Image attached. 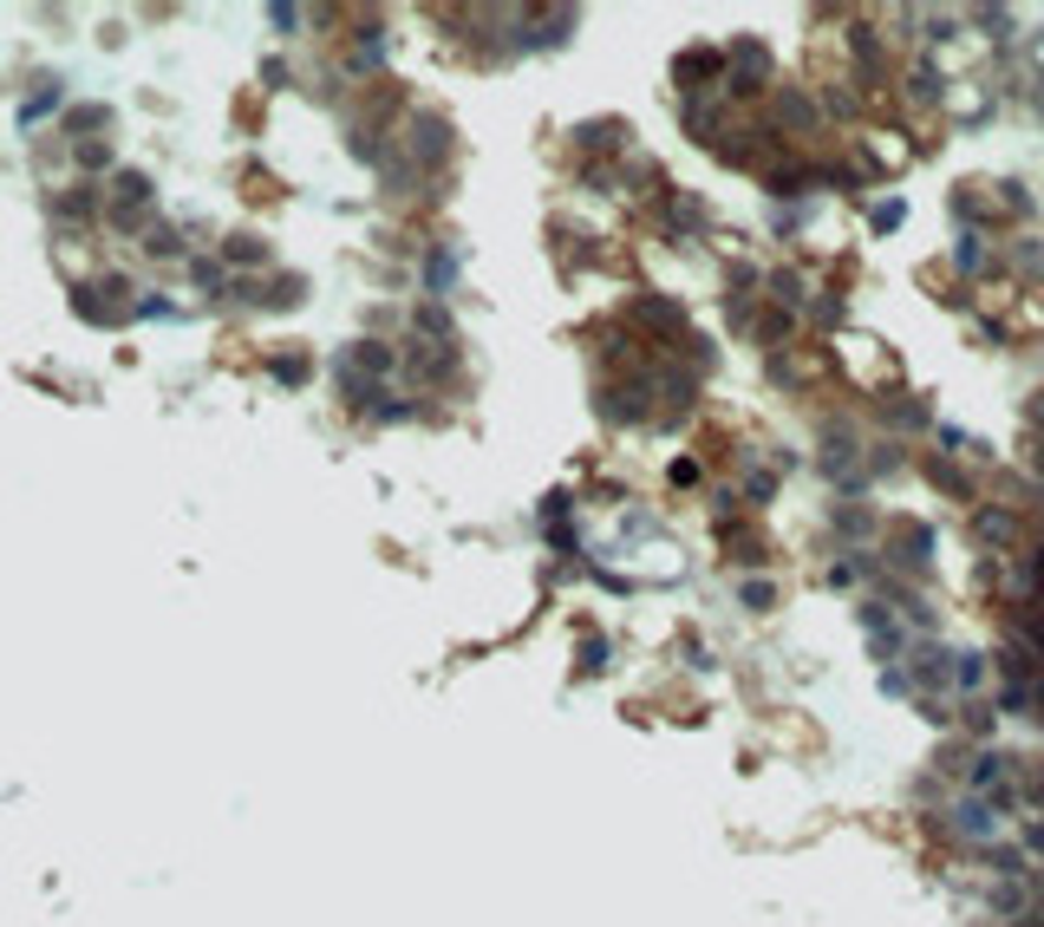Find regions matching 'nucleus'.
<instances>
[{
  "label": "nucleus",
  "mask_w": 1044,
  "mask_h": 927,
  "mask_svg": "<svg viewBox=\"0 0 1044 927\" xmlns=\"http://www.w3.org/2000/svg\"><path fill=\"white\" fill-rule=\"evenodd\" d=\"M770 78V60L758 40H738V78H731V92H764Z\"/></svg>",
  "instance_id": "nucleus-1"
},
{
  "label": "nucleus",
  "mask_w": 1044,
  "mask_h": 927,
  "mask_svg": "<svg viewBox=\"0 0 1044 927\" xmlns=\"http://www.w3.org/2000/svg\"><path fill=\"white\" fill-rule=\"evenodd\" d=\"M679 78H686V92H693V78H718V53H711V46L686 53V60H679Z\"/></svg>",
  "instance_id": "nucleus-2"
},
{
  "label": "nucleus",
  "mask_w": 1044,
  "mask_h": 927,
  "mask_svg": "<svg viewBox=\"0 0 1044 927\" xmlns=\"http://www.w3.org/2000/svg\"><path fill=\"white\" fill-rule=\"evenodd\" d=\"M927 549H934V536H927V529H901V562H907V569H927Z\"/></svg>",
  "instance_id": "nucleus-3"
},
{
  "label": "nucleus",
  "mask_w": 1044,
  "mask_h": 927,
  "mask_svg": "<svg viewBox=\"0 0 1044 927\" xmlns=\"http://www.w3.org/2000/svg\"><path fill=\"white\" fill-rule=\"evenodd\" d=\"M777 594H770V581H745V608H770Z\"/></svg>",
  "instance_id": "nucleus-4"
},
{
  "label": "nucleus",
  "mask_w": 1044,
  "mask_h": 927,
  "mask_svg": "<svg viewBox=\"0 0 1044 927\" xmlns=\"http://www.w3.org/2000/svg\"><path fill=\"white\" fill-rule=\"evenodd\" d=\"M895 222H901V203H895V197H888V203H875V229H895Z\"/></svg>",
  "instance_id": "nucleus-5"
},
{
  "label": "nucleus",
  "mask_w": 1044,
  "mask_h": 927,
  "mask_svg": "<svg viewBox=\"0 0 1044 927\" xmlns=\"http://www.w3.org/2000/svg\"><path fill=\"white\" fill-rule=\"evenodd\" d=\"M1025 843H1032V850H1044V830H1025Z\"/></svg>",
  "instance_id": "nucleus-6"
},
{
  "label": "nucleus",
  "mask_w": 1044,
  "mask_h": 927,
  "mask_svg": "<svg viewBox=\"0 0 1044 927\" xmlns=\"http://www.w3.org/2000/svg\"><path fill=\"white\" fill-rule=\"evenodd\" d=\"M1019 927H1038V921H1019Z\"/></svg>",
  "instance_id": "nucleus-7"
}]
</instances>
